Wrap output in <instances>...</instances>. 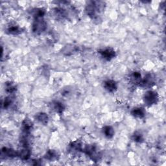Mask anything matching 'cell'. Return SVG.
<instances>
[{
    "mask_svg": "<svg viewBox=\"0 0 166 166\" xmlns=\"http://www.w3.org/2000/svg\"><path fill=\"white\" fill-rule=\"evenodd\" d=\"M12 102H13V100H12V98H10V97L7 98L5 99L4 103H3V105H4L5 108H9L11 105V104L12 103Z\"/></svg>",
    "mask_w": 166,
    "mask_h": 166,
    "instance_id": "18",
    "label": "cell"
},
{
    "mask_svg": "<svg viewBox=\"0 0 166 166\" xmlns=\"http://www.w3.org/2000/svg\"><path fill=\"white\" fill-rule=\"evenodd\" d=\"M154 82V78L151 74H147L144 77V79H142V82H141L140 86L143 88H149L153 85Z\"/></svg>",
    "mask_w": 166,
    "mask_h": 166,
    "instance_id": "5",
    "label": "cell"
},
{
    "mask_svg": "<svg viewBox=\"0 0 166 166\" xmlns=\"http://www.w3.org/2000/svg\"><path fill=\"white\" fill-rule=\"evenodd\" d=\"M5 90L9 93H12L16 91V86L12 82H7L5 84Z\"/></svg>",
    "mask_w": 166,
    "mask_h": 166,
    "instance_id": "15",
    "label": "cell"
},
{
    "mask_svg": "<svg viewBox=\"0 0 166 166\" xmlns=\"http://www.w3.org/2000/svg\"><path fill=\"white\" fill-rule=\"evenodd\" d=\"M37 119L40 123L43 124H46L48 121V116L44 113H40L37 116Z\"/></svg>",
    "mask_w": 166,
    "mask_h": 166,
    "instance_id": "13",
    "label": "cell"
},
{
    "mask_svg": "<svg viewBox=\"0 0 166 166\" xmlns=\"http://www.w3.org/2000/svg\"><path fill=\"white\" fill-rule=\"evenodd\" d=\"M84 151L86 154L89 156L94 161H97L100 158V154L95 146L88 145L85 148Z\"/></svg>",
    "mask_w": 166,
    "mask_h": 166,
    "instance_id": "3",
    "label": "cell"
},
{
    "mask_svg": "<svg viewBox=\"0 0 166 166\" xmlns=\"http://www.w3.org/2000/svg\"><path fill=\"white\" fill-rule=\"evenodd\" d=\"M158 99L157 93L153 91H148L145 93L143 98L145 103L147 106H151V105L156 104Z\"/></svg>",
    "mask_w": 166,
    "mask_h": 166,
    "instance_id": "2",
    "label": "cell"
},
{
    "mask_svg": "<svg viewBox=\"0 0 166 166\" xmlns=\"http://www.w3.org/2000/svg\"><path fill=\"white\" fill-rule=\"evenodd\" d=\"M53 109L57 112L60 114V113H62L63 112L64 109V105L62 104V103H60V102L56 101L53 103Z\"/></svg>",
    "mask_w": 166,
    "mask_h": 166,
    "instance_id": "14",
    "label": "cell"
},
{
    "mask_svg": "<svg viewBox=\"0 0 166 166\" xmlns=\"http://www.w3.org/2000/svg\"><path fill=\"white\" fill-rule=\"evenodd\" d=\"M47 24L42 18H35L34 23L33 24V31L34 33L40 34L44 32L46 29Z\"/></svg>",
    "mask_w": 166,
    "mask_h": 166,
    "instance_id": "1",
    "label": "cell"
},
{
    "mask_svg": "<svg viewBox=\"0 0 166 166\" xmlns=\"http://www.w3.org/2000/svg\"><path fill=\"white\" fill-rule=\"evenodd\" d=\"M133 140L134 142L138 143H141L143 141V135L139 132H136L133 135Z\"/></svg>",
    "mask_w": 166,
    "mask_h": 166,
    "instance_id": "17",
    "label": "cell"
},
{
    "mask_svg": "<svg viewBox=\"0 0 166 166\" xmlns=\"http://www.w3.org/2000/svg\"><path fill=\"white\" fill-rule=\"evenodd\" d=\"M8 32H9V34L11 35H18L21 32V29L18 26H10L9 28H8Z\"/></svg>",
    "mask_w": 166,
    "mask_h": 166,
    "instance_id": "10",
    "label": "cell"
},
{
    "mask_svg": "<svg viewBox=\"0 0 166 166\" xmlns=\"http://www.w3.org/2000/svg\"><path fill=\"white\" fill-rule=\"evenodd\" d=\"M2 153L5 154V155H6L7 156H9V157H14L16 155H18V154L16 153V152L12 150V149H7V148L3 149Z\"/></svg>",
    "mask_w": 166,
    "mask_h": 166,
    "instance_id": "12",
    "label": "cell"
},
{
    "mask_svg": "<svg viewBox=\"0 0 166 166\" xmlns=\"http://www.w3.org/2000/svg\"><path fill=\"white\" fill-rule=\"evenodd\" d=\"M132 114L136 118H143L145 116V112L143 108L137 107L132 110Z\"/></svg>",
    "mask_w": 166,
    "mask_h": 166,
    "instance_id": "8",
    "label": "cell"
},
{
    "mask_svg": "<svg viewBox=\"0 0 166 166\" xmlns=\"http://www.w3.org/2000/svg\"><path fill=\"white\" fill-rule=\"evenodd\" d=\"M103 134L108 138H112L114 135V130L110 126H106L103 129Z\"/></svg>",
    "mask_w": 166,
    "mask_h": 166,
    "instance_id": "9",
    "label": "cell"
},
{
    "mask_svg": "<svg viewBox=\"0 0 166 166\" xmlns=\"http://www.w3.org/2000/svg\"><path fill=\"white\" fill-rule=\"evenodd\" d=\"M18 156H20L21 159L27 160L29 158L30 156V151L28 149H27L26 147H25L24 149L20 151V153H18Z\"/></svg>",
    "mask_w": 166,
    "mask_h": 166,
    "instance_id": "11",
    "label": "cell"
},
{
    "mask_svg": "<svg viewBox=\"0 0 166 166\" xmlns=\"http://www.w3.org/2000/svg\"><path fill=\"white\" fill-rule=\"evenodd\" d=\"M99 53L104 59L107 60H110L116 56V52L112 48H106L101 49L99 51Z\"/></svg>",
    "mask_w": 166,
    "mask_h": 166,
    "instance_id": "4",
    "label": "cell"
},
{
    "mask_svg": "<svg viewBox=\"0 0 166 166\" xmlns=\"http://www.w3.org/2000/svg\"><path fill=\"white\" fill-rule=\"evenodd\" d=\"M104 88L109 92H114L117 90L118 86L116 82L113 80H108L104 82Z\"/></svg>",
    "mask_w": 166,
    "mask_h": 166,
    "instance_id": "6",
    "label": "cell"
},
{
    "mask_svg": "<svg viewBox=\"0 0 166 166\" xmlns=\"http://www.w3.org/2000/svg\"><path fill=\"white\" fill-rule=\"evenodd\" d=\"M45 157L49 160H53L57 158V153L55 151H49L47 153Z\"/></svg>",
    "mask_w": 166,
    "mask_h": 166,
    "instance_id": "16",
    "label": "cell"
},
{
    "mask_svg": "<svg viewBox=\"0 0 166 166\" xmlns=\"http://www.w3.org/2000/svg\"><path fill=\"white\" fill-rule=\"evenodd\" d=\"M130 81L135 85H140L142 82V76L139 72H134L130 75Z\"/></svg>",
    "mask_w": 166,
    "mask_h": 166,
    "instance_id": "7",
    "label": "cell"
}]
</instances>
